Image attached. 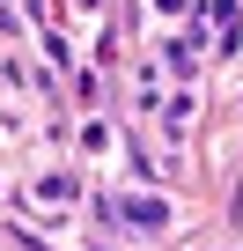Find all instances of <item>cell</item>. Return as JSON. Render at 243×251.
<instances>
[{
	"label": "cell",
	"instance_id": "1",
	"mask_svg": "<svg viewBox=\"0 0 243 251\" xmlns=\"http://www.w3.org/2000/svg\"><path fill=\"white\" fill-rule=\"evenodd\" d=\"M118 214H126V222H148V229L162 222V207H155V200H126V207H118Z\"/></svg>",
	"mask_w": 243,
	"mask_h": 251
}]
</instances>
